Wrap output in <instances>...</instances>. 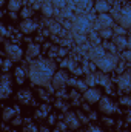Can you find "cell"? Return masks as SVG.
<instances>
[{
	"label": "cell",
	"instance_id": "36",
	"mask_svg": "<svg viewBox=\"0 0 131 132\" xmlns=\"http://www.w3.org/2000/svg\"><path fill=\"white\" fill-rule=\"evenodd\" d=\"M128 49H131V38L128 40Z\"/></svg>",
	"mask_w": 131,
	"mask_h": 132
},
{
	"label": "cell",
	"instance_id": "9",
	"mask_svg": "<svg viewBox=\"0 0 131 132\" xmlns=\"http://www.w3.org/2000/svg\"><path fill=\"white\" fill-rule=\"evenodd\" d=\"M74 29H76L77 32L85 34L86 31L91 29V22H90L86 17H77V19L74 20Z\"/></svg>",
	"mask_w": 131,
	"mask_h": 132
},
{
	"label": "cell",
	"instance_id": "11",
	"mask_svg": "<svg viewBox=\"0 0 131 132\" xmlns=\"http://www.w3.org/2000/svg\"><path fill=\"white\" fill-rule=\"evenodd\" d=\"M35 29H37V23L34 22L33 19H25L20 23V31L25 34H33Z\"/></svg>",
	"mask_w": 131,
	"mask_h": 132
},
{
	"label": "cell",
	"instance_id": "26",
	"mask_svg": "<svg viewBox=\"0 0 131 132\" xmlns=\"http://www.w3.org/2000/svg\"><path fill=\"white\" fill-rule=\"evenodd\" d=\"M30 15H31V11H30L28 8L22 9V17H23V20H25V19H30Z\"/></svg>",
	"mask_w": 131,
	"mask_h": 132
},
{
	"label": "cell",
	"instance_id": "13",
	"mask_svg": "<svg viewBox=\"0 0 131 132\" xmlns=\"http://www.w3.org/2000/svg\"><path fill=\"white\" fill-rule=\"evenodd\" d=\"M40 54V46L39 43H30L28 45V49H26V57L28 59H37Z\"/></svg>",
	"mask_w": 131,
	"mask_h": 132
},
{
	"label": "cell",
	"instance_id": "29",
	"mask_svg": "<svg viewBox=\"0 0 131 132\" xmlns=\"http://www.w3.org/2000/svg\"><path fill=\"white\" fill-rule=\"evenodd\" d=\"M76 114H77V117H79V120H80V121H83V123H86V121H88V117H85L82 112H76Z\"/></svg>",
	"mask_w": 131,
	"mask_h": 132
},
{
	"label": "cell",
	"instance_id": "2",
	"mask_svg": "<svg viewBox=\"0 0 131 132\" xmlns=\"http://www.w3.org/2000/svg\"><path fill=\"white\" fill-rule=\"evenodd\" d=\"M94 65L97 66L102 72L106 74V72H111L113 69H116V66H117V59H116L114 55H111V54H105L103 57H100L99 60L94 62Z\"/></svg>",
	"mask_w": 131,
	"mask_h": 132
},
{
	"label": "cell",
	"instance_id": "10",
	"mask_svg": "<svg viewBox=\"0 0 131 132\" xmlns=\"http://www.w3.org/2000/svg\"><path fill=\"white\" fill-rule=\"evenodd\" d=\"M65 123H66V126H68L69 129H72V131L79 129L80 125H82V121L79 120L77 114H74V112H66L65 114Z\"/></svg>",
	"mask_w": 131,
	"mask_h": 132
},
{
	"label": "cell",
	"instance_id": "28",
	"mask_svg": "<svg viewBox=\"0 0 131 132\" xmlns=\"http://www.w3.org/2000/svg\"><path fill=\"white\" fill-rule=\"evenodd\" d=\"M85 83H88V85H91V86H93V85L96 83V80H94V75H90V77H86V78H85Z\"/></svg>",
	"mask_w": 131,
	"mask_h": 132
},
{
	"label": "cell",
	"instance_id": "19",
	"mask_svg": "<svg viewBox=\"0 0 131 132\" xmlns=\"http://www.w3.org/2000/svg\"><path fill=\"white\" fill-rule=\"evenodd\" d=\"M20 5H22V0H9L8 3V9L12 12V11H19L20 9Z\"/></svg>",
	"mask_w": 131,
	"mask_h": 132
},
{
	"label": "cell",
	"instance_id": "34",
	"mask_svg": "<svg viewBox=\"0 0 131 132\" xmlns=\"http://www.w3.org/2000/svg\"><path fill=\"white\" fill-rule=\"evenodd\" d=\"M103 121H105V125H113V120H110V118H103Z\"/></svg>",
	"mask_w": 131,
	"mask_h": 132
},
{
	"label": "cell",
	"instance_id": "7",
	"mask_svg": "<svg viewBox=\"0 0 131 132\" xmlns=\"http://www.w3.org/2000/svg\"><path fill=\"white\" fill-rule=\"evenodd\" d=\"M83 98H85L86 103H90V104H96L102 98V92L99 89H96V88H90V89H86L83 92Z\"/></svg>",
	"mask_w": 131,
	"mask_h": 132
},
{
	"label": "cell",
	"instance_id": "35",
	"mask_svg": "<svg viewBox=\"0 0 131 132\" xmlns=\"http://www.w3.org/2000/svg\"><path fill=\"white\" fill-rule=\"evenodd\" d=\"M40 132H48V128H46V126H42V128H40Z\"/></svg>",
	"mask_w": 131,
	"mask_h": 132
},
{
	"label": "cell",
	"instance_id": "1",
	"mask_svg": "<svg viewBox=\"0 0 131 132\" xmlns=\"http://www.w3.org/2000/svg\"><path fill=\"white\" fill-rule=\"evenodd\" d=\"M56 65L53 60H46V59H39L33 60L30 63V78L34 85L37 86H49V83L53 81V77L56 74Z\"/></svg>",
	"mask_w": 131,
	"mask_h": 132
},
{
	"label": "cell",
	"instance_id": "30",
	"mask_svg": "<svg viewBox=\"0 0 131 132\" xmlns=\"http://www.w3.org/2000/svg\"><path fill=\"white\" fill-rule=\"evenodd\" d=\"M43 12H45V15H51V14H53L51 8H49L48 5H45V6H43Z\"/></svg>",
	"mask_w": 131,
	"mask_h": 132
},
{
	"label": "cell",
	"instance_id": "17",
	"mask_svg": "<svg viewBox=\"0 0 131 132\" xmlns=\"http://www.w3.org/2000/svg\"><path fill=\"white\" fill-rule=\"evenodd\" d=\"M23 80H25V72H23V69H22L20 66H17V68H16V81H17L19 85H22Z\"/></svg>",
	"mask_w": 131,
	"mask_h": 132
},
{
	"label": "cell",
	"instance_id": "20",
	"mask_svg": "<svg viewBox=\"0 0 131 132\" xmlns=\"http://www.w3.org/2000/svg\"><path fill=\"white\" fill-rule=\"evenodd\" d=\"M99 35H100L102 38H105V40L111 38V37H113V28H103V29H100V31H99Z\"/></svg>",
	"mask_w": 131,
	"mask_h": 132
},
{
	"label": "cell",
	"instance_id": "25",
	"mask_svg": "<svg viewBox=\"0 0 131 132\" xmlns=\"http://www.w3.org/2000/svg\"><path fill=\"white\" fill-rule=\"evenodd\" d=\"M120 104L122 106H131V98L130 97H122L120 98Z\"/></svg>",
	"mask_w": 131,
	"mask_h": 132
},
{
	"label": "cell",
	"instance_id": "14",
	"mask_svg": "<svg viewBox=\"0 0 131 132\" xmlns=\"http://www.w3.org/2000/svg\"><path fill=\"white\" fill-rule=\"evenodd\" d=\"M113 40H114L113 43L116 45V48H117V49L123 51L125 48H128V38H127L125 35H116Z\"/></svg>",
	"mask_w": 131,
	"mask_h": 132
},
{
	"label": "cell",
	"instance_id": "22",
	"mask_svg": "<svg viewBox=\"0 0 131 132\" xmlns=\"http://www.w3.org/2000/svg\"><path fill=\"white\" fill-rule=\"evenodd\" d=\"M22 132H40V129H39L35 125H28V126L23 128V131Z\"/></svg>",
	"mask_w": 131,
	"mask_h": 132
},
{
	"label": "cell",
	"instance_id": "5",
	"mask_svg": "<svg viewBox=\"0 0 131 132\" xmlns=\"http://www.w3.org/2000/svg\"><path fill=\"white\" fill-rule=\"evenodd\" d=\"M5 54H6V57L9 60L19 62L22 59V54L23 52H22V49L17 45H14V43H5Z\"/></svg>",
	"mask_w": 131,
	"mask_h": 132
},
{
	"label": "cell",
	"instance_id": "12",
	"mask_svg": "<svg viewBox=\"0 0 131 132\" xmlns=\"http://www.w3.org/2000/svg\"><path fill=\"white\" fill-rule=\"evenodd\" d=\"M113 26V17L108 15V14H100L97 19V28L99 31L103 29V28H111Z\"/></svg>",
	"mask_w": 131,
	"mask_h": 132
},
{
	"label": "cell",
	"instance_id": "18",
	"mask_svg": "<svg viewBox=\"0 0 131 132\" xmlns=\"http://www.w3.org/2000/svg\"><path fill=\"white\" fill-rule=\"evenodd\" d=\"M14 114H16V111H14L12 108H5V111H3V120H5V121L12 120Z\"/></svg>",
	"mask_w": 131,
	"mask_h": 132
},
{
	"label": "cell",
	"instance_id": "8",
	"mask_svg": "<svg viewBox=\"0 0 131 132\" xmlns=\"http://www.w3.org/2000/svg\"><path fill=\"white\" fill-rule=\"evenodd\" d=\"M117 86L123 94L131 92V74H122L117 78Z\"/></svg>",
	"mask_w": 131,
	"mask_h": 132
},
{
	"label": "cell",
	"instance_id": "4",
	"mask_svg": "<svg viewBox=\"0 0 131 132\" xmlns=\"http://www.w3.org/2000/svg\"><path fill=\"white\" fill-rule=\"evenodd\" d=\"M68 75H66V72L63 71H57L56 74H54V77H53V81H51V85H53V88L54 89H57V91H63L66 88V85H68Z\"/></svg>",
	"mask_w": 131,
	"mask_h": 132
},
{
	"label": "cell",
	"instance_id": "24",
	"mask_svg": "<svg viewBox=\"0 0 131 132\" xmlns=\"http://www.w3.org/2000/svg\"><path fill=\"white\" fill-rule=\"evenodd\" d=\"M122 57H123L125 60L131 62V49H123V52H122Z\"/></svg>",
	"mask_w": 131,
	"mask_h": 132
},
{
	"label": "cell",
	"instance_id": "3",
	"mask_svg": "<svg viewBox=\"0 0 131 132\" xmlns=\"http://www.w3.org/2000/svg\"><path fill=\"white\" fill-rule=\"evenodd\" d=\"M117 23H119V26H122L125 29L131 28V5H127L120 9V12L117 15Z\"/></svg>",
	"mask_w": 131,
	"mask_h": 132
},
{
	"label": "cell",
	"instance_id": "32",
	"mask_svg": "<svg viewBox=\"0 0 131 132\" xmlns=\"http://www.w3.org/2000/svg\"><path fill=\"white\" fill-rule=\"evenodd\" d=\"M54 2L57 3V6H63V5H65V2H66V0H54Z\"/></svg>",
	"mask_w": 131,
	"mask_h": 132
},
{
	"label": "cell",
	"instance_id": "15",
	"mask_svg": "<svg viewBox=\"0 0 131 132\" xmlns=\"http://www.w3.org/2000/svg\"><path fill=\"white\" fill-rule=\"evenodd\" d=\"M94 9L97 11L99 14H106L110 11V5L106 0H97L96 5H94Z\"/></svg>",
	"mask_w": 131,
	"mask_h": 132
},
{
	"label": "cell",
	"instance_id": "21",
	"mask_svg": "<svg viewBox=\"0 0 131 132\" xmlns=\"http://www.w3.org/2000/svg\"><path fill=\"white\" fill-rule=\"evenodd\" d=\"M17 97H19L20 101H23V100H25V101H28V100H31V92H30V91H20Z\"/></svg>",
	"mask_w": 131,
	"mask_h": 132
},
{
	"label": "cell",
	"instance_id": "31",
	"mask_svg": "<svg viewBox=\"0 0 131 132\" xmlns=\"http://www.w3.org/2000/svg\"><path fill=\"white\" fill-rule=\"evenodd\" d=\"M105 48H106V49H110V51H111V49H113V51H116V49H117L114 43H105Z\"/></svg>",
	"mask_w": 131,
	"mask_h": 132
},
{
	"label": "cell",
	"instance_id": "6",
	"mask_svg": "<svg viewBox=\"0 0 131 132\" xmlns=\"http://www.w3.org/2000/svg\"><path fill=\"white\" fill-rule=\"evenodd\" d=\"M99 111L105 115H111L116 112V104L113 103V100L108 97H102L99 101Z\"/></svg>",
	"mask_w": 131,
	"mask_h": 132
},
{
	"label": "cell",
	"instance_id": "27",
	"mask_svg": "<svg viewBox=\"0 0 131 132\" xmlns=\"http://www.w3.org/2000/svg\"><path fill=\"white\" fill-rule=\"evenodd\" d=\"M12 63V60H9V59H6L5 62H3V72H6L8 69H9V65Z\"/></svg>",
	"mask_w": 131,
	"mask_h": 132
},
{
	"label": "cell",
	"instance_id": "23",
	"mask_svg": "<svg viewBox=\"0 0 131 132\" xmlns=\"http://www.w3.org/2000/svg\"><path fill=\"white\" fill-rule=\"evenodd\" d=\"M76 2H77V5H80L82 8H88L93 0H76Z\"/></svg>",
	"mask_w": 131,
	"mask_h": 132
},
{
	"label": "cell",
	"instance_id": "33",
	"mask_svg": "<svg viewBox=\"0 0 131 132\" xmlns=\"http://www.w3.org/2000/svg\"><path fill=\"white\" fill-rule=\"evenodd\" d=\"M59 55H60V57H65L66 55V49H60V51H59Z\"/></svg>",
	"mask_w": 131,
	"mask_h": 132
},
{
	"label": "cell",
	"instance_id": "16",
	"mask_svg": "<svg viewBox=\"0 0 131 132\" xmlns=\"http://www.w3.org/2000/svg\"><path fill=\"white\" fill-rule=\"evenodd\" d=\"M106 52H105V49L103 48H100V46H96V48H93L91 51H90V59L93 60V62H96L99 60L100 57H103Z\"/></svg>",
	"mask_w": 131,
	"mask_h": 132
}]
</instances>
